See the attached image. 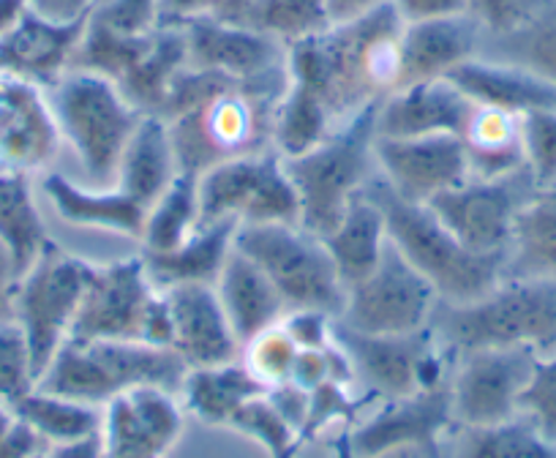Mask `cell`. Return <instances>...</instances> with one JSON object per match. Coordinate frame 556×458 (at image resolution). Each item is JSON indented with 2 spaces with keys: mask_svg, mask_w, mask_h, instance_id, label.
<instances>
[{
  "mask_svg": "<svg viewBox=\"0 0 556 458\" xmlns=\"http://www.w3.org/2000/svg\"><path fill=\"white\" fill-rule=\"evenodd\" d=\"M401 30L404 23L388 3L355 23L328 25L295 41L287 47V90L323 112L333 129H341L401 88Z\"/></svg>",
  "mask_w": 556,
  "mask_h": 458,
  "instance_id": "6da1fadb",
  "label": "cell"
},
{
  "mask_svg": "<svg viewBox=\"0 0 556 458\" xmlns=\"http://www.w3.org/2000/svg\"><path fill=\"white\" fill-rule=\"evenodd\" d=\"M287 88L290 72L238 82L186 66L169 85L162 110L180 173L200 178L218 164L276 148V115Z\"/></svg>",
  "mask_w": 556,
  "mask_h": 458,
  "instance_id": "7a4b0ae2",
  "label": "cell"
},
{
  "mask_svg": "<svg viewBox=\"0 0 556 458\" xmlns=\"http://www.w3.org/2000/svg\"><path fill=\"white\" fill-rule=\"evenodd\" d=\"M366 191L382 207L390 243L434 287L440 303L462 306L480 301L505 279L507 254H478L467 249L429 205L401 200L379 173Z\"/></svg>",
  "mask_w": 556,
  "mask_h": 458,
  "instance_id": "3957f363",
  "label": "cell"
},
{
  "mask_svg": "<svg viewBox=\"0 0 556 458\" xmlns=\"http://www.w3.org/2000/svg\"><path fill=\"white\" fill-rule=\"evenodd\" d=\"M431 328L456 355L523 347L543 358L556 353V279H502L480 301L440 303Z\"/></svg>",
  "mask_w": 556,
  "mask_h": 458,
  "instance_id": "277c9868",
  "label": "cell"
},
{
  "mask_svg": "<svg viewBox=\"0 0 556 458\" xmlns=\"http://www.w3.org/2000/svg\"><path fill=\"white\" fill-rule=\"evenodd\" d=\"M186 374L189 366L173 347L146 341H66L36 387L104 407L134 387L180 393Z\"/></svg>",
  "mask_w": 556,
  "mask_h": 458,
  "instance_id": "5b68a950",
  "label": "cell"
},
{
  "mask_svg": "<svg viewBox=\"0 0 556 458\" xmlns=\"http://www.w3.org/2000/svg\"><path fill=\"white\" fill-rule=\"evenodd\" d=\"M379 104L368 106L312 151L285 156L287 175L301 200V227L314 236H328L341 221L350 202L379 173L374 156Z\"/></svg>",
  "mask_w": 556,
  "mask_h": 458,
  "instance_id": "8992f818",
  "label": "cell"
},
{
  "mask_svg": "<svg viewBox=\"0 0 556 458\" xmlns=\"http://www.w3.org/2000/svg\"><path fill=\"white\" fill-rule=\"evenodd\" d=\"M47 93L63 142L77 153L85 175L96 186H115L123 151L146 112L93 68H68Z\"/></svg>",
  "mask_w": 556,
  "mask_h": 458,
  "instance_id": "52a82bcc",
  "label": "cell"
},
{
  "mask_svg": "<svg viewBox=\"0 0 556 458\" xmlns=\"http://www.w3.org/2000/svg\"><path fill=\"white\" fill-rule=\"evenodd\" d=\"M68 341H146L173 347L167 301L148 279L142 257L93 263Z\"/></svg>",
  "mask_w": 556,
  "mask_h": 458,
  "instance_id": "ba28073f",
  "label": "cell"
},
{
  "mask_svg": "<svg viewBox=\"0 0 556 458\" xmlns=\"http://www.w3.org/2000/svg\"><path fill=\"white\" fill-rule=\"evenodd\" d=\"M235 249L260 265L287 308H317L339 319L346 287L330 259L325 241L301 224H254L238 227Z\"/></svg>",
  "mask_w": 556,
  "mask_h": 458,
  "instance_id": "9c48e42d",
  "label": "cell"
},
{
  "mask_svg": "<svg viewBox=\"0 0 556 458\" xmlns=\"http://www.w3.org/2000/svg\"><path fill=\"white\" fill-rule=\"evenodd\" d=\"M200 221L301 224V200L276 148L232 158L200 175Z\"/></svg>",
  "mask_w": 556,
  "mask_h": 458,
  "instance_id": "30bf717a",
  "label": "cell"
},
{
  "mask_svg": "<svg viewBox=\"0 0 556 458\" xmlns=\"http://www.w3.org/2000/svg\"><path fill=\"white\" fill-rule=\"evenodd\" d=\"M90 270L93 263L52 241L14 287V322L28 339L36 382L68 341Z\"/></svg>",
  "mask_w": 556,
  "mask_h": 458,
  "instance_id": "8fae6325",
  "label": "cell"
},
{
  "mask_svg": "<svg viewBox=\"0 0 556 458\" xmlns=\"http://www.w3.org/2000/svg\"><path fill=\"white\" fill-rule=\"evenodd\" d=\"M333 341L350 358L355 380H363L384 402L451 382L440 355L442 341L431 325L417 333L374 335L357 333L336 319Z\"/></svg>",
  "mask_w": 556,
  "mask_h": 458,
  "instance_id": "7c38bea8",
  "label": "cell"
},
{
  "mask_svg": "<svg viewBox=\"0 0 556 458\" xmlns=\"http://www.w3.org/2000/svg\"><path fill=\"white\" fill-rule=\"evenodd\" d=\"M437 308L440 295L434 287L388 243L382 263L366 279L346 287L339 322L357 333L404 335L429 328Z\"/></svg>",
  "mask_w": 556,
  "mask_h": 458,
  "instance_id": "4fadbf2b",
  "label": "cell"
},
{
  "mask_svg": "<svg viewBox=\"0 0 556 458\" xmlns=\"http://www.w3.org/2000/svg\"><path fill=\"white\" fill-rule=\"evenodd\" d=\"M538 191L532 173L507 178H469L426 205L467 249L478 254H507L521 207Z\"/></svg>",
  "mask_w": 556,
  "mask_h": 458,
  "instance_id": "5bb4252c",
  "label": "cell"
},
{
  "mask_svg": "<svg viewBox=\"0 0 556 458\" xmlns=\"http://www.w3.org/2000/svg\"><path fill=\"white\" fill-rule=\"evenodd\" d=\"M538 355L532 349H472L456 355L451 371L453 420L458 425H496L518 415V396Z\"/></svg>",
  "mask_w": 556,
  "mask_h": 458,
  "instance_id": "9a60e30c",
  "label": "cell"
},
{
  "mask_svg": "<svg viewBox=\"0 0 556 458\" xmlns=\"http://www.w3.org/2000/svg\"><path fill=\"white\" fill-rule=\"evenodd\" d=\"M379 178L406 202H431L472 178L462 140L453 135L377 137Z\"/></svg>",
  "mask_w": 556,
  "mask_h": 458,
  "instance_id": "2e32d148",
  "label": "cell"
},
{
  "mask_svg": "<svg viewBox=\"0 0 556 458\" xmlns=\"http://www.w3.org/2000/svg\"><path fill=\"white\" fill-rule=\"evenodd\" d=\"M61 145L63 135L47 88L0 72V173H45Z\"/></svg>",
  "mask_w": 556,
  "mask_h": 458,
  "instance_id": "e0dca14e",
  "label": "cell"
},
{
  "mask_svg": "<svg viewBox=\"0 0 556 458\" xmlns=\"http://www.w3.org/2000/svg\"><path fill=\"white\" fill-rule=\"evenodd\" d=\"M186 34V66L222 74L238 82L287 74V44L249 25L218 17H191L175 23Z\"/></svg>",
  "mask_w": 556,
  "mask_h": 458,
  "instance_id": "ac0fdd59",
  "label": "cell"
},
{
  "mask_svg": "<svg viewBox=\"0 0 556 458\" xmlns=\"http://www.w3.org/2000/svg\"><path fill=\"white\" fill-rule=\"evenodd\" d=\"M184 407L173 391L134 387L104 404V458H164L184 434Z\"/></svg>",
  "mask_w": 556,
  "mask_h": 458,
  "instance_id": "d6986e66",
  "label": "cell"
},
{
  "mask_svg": "<svg viewBox=\"0 0 556 458\" xmlns=\"http://www.w3.org/2000/svg\"><path fill=\"white\" fill-rule=\"evenodd\" d=\"M453 423L456 420H453L451 385L388 398L371 418L352 431L350 453L355 458H366L404 445L437 447Z\"/></svg>",
  "mask_w": 556,
  "mask_h": 458,
  "instance_id": "ffe728a7",
  "label": "cell"
},
{
  "mask_svg": "<svg viewBox=\"0 0 556 458\" xmlns=\"http://www.w3.org/2000/svg\"><path fill=\"white\" fill-rule=\"evenodd\" d=\"M162 292L173 322V349L189 371L240 360L243 347L218 301L216 284H180Z\"/></svg>",
  "mask_w": 556,
  "mask_h": 458,
  "instance_id": "44dd1931",
  "label": "cell"
},
{
  "mask_svg": "<svg viewBox=\"0 0 556 458\" xmlns=\"http://www.w3.org/2000/svg\"><path fill=\"white\" fill-rule=\"evenodd\" d=\"M88 17L55 23L25 7L0 36V72L52 88L74 66Z\"/></svg>",
  "mask_w": 556,
  "mask_h": 458,
  "instance_id": "7402d4cb",
  "label": "cell"
},
{
  "mask_svg": "<svg viewBox=\"0 0 556 458\" xmlns=\"http://www.w3.org/2000/svg\"><path fill=\"white\" fill-rule=\"evenodd\" d=\"M475 101L451 79L401 85L377 110V137H462Z\"/></svg>",
  "mask_w": 556,
  "mask_h": 458,
  "instance_id": "603a6c76",
  "label": "cell"
},
{
  "mask_svg": "<svg viewBox=\"0 0 556 458\" xmlns=\"http://www.w3.org/2000/svg\"><path fill=\"white\" fill-rule=\"evenodd\" d=\"M483 39V25L472 14L404 25V30H401L404 82L401 85L447 77L458 66L480 55Z\"/></svg>",
  "mask_w": 556,
  "mask_h": 458,
  "instance_id": "cb8c5ba5",
  "label": "cell"
},
{
  "mask_svg": "<svg viewBox=\"0 0 556 458\" xmlns=\"http://www.w3.org/2000/svg\"><path fill=\"white\" fill-rule=\"evenodd\" d=\"M447 79L458 85L475 104L513 112L521 118L532 112L556 110V85L510 61L478 55L447 74Z\"/></svg>",
  "mask_w": 556,
  "mask_h": 458,
  "instance_id": "d4e9b609",
  "label": "cell"
},
{
  "mask_svg": "<svg viewBox=\"0 0 556 458\" xmlns=\"http://www.w3.org/2000/svg\"><path fill=\"white\" fill-rule=\"evenodd\" d=\"M41 191L47 194L58 216L72 227L101 229L112 236L142 241L148 221V207L128 196L126 191L99 189V186H79L61 173H47L41 178Z\"/></svg>",
  "mask_w": 556,
  "mask_h": 458,
  "instance_id": "484cf974",
  "label": "cell"
},
{
  "mask_svg": "<svg viewBox=\"0 0 556 458\" xmlns=\"http://www.w3.org/2000/svg\"><path fill=\"white\" fill-rule=\"evenodd\" d=\"M218 301L227 311L229 325L238 335L240 347H245L251 339H256L265 330L276 328L287 317L285 297L278 295L273 281L260 270V265L251 263L245 254L232 249L222 276L216 281Z\"/></svg>",
  "mask_w": 556,
  "mask_h": 458,
  "instance_id": "4316f807",
  "label": "cell"
},
{
  "mask_svg": "<svg viewBox=\"0 0 556 458\" xmlns=\"http://www.w3.org/2000/svg\"><path fill=\"white\" fill-rule=\"evenodd\" d=\"M235 221H211L186 238L173 252H142L148 279L156 290L180 284H216L235 249Z\"/></svg>",
  "mask_w": 556,
  "mask_h": 458,
  "instance_id": "83f0119b",
  "label": "cell"
},
{
  "mask_svg": "<svg viewBox=\"0 0 556 458\" xmlns=\"http://www.w3.org/2000/svg\"><path fill=\"white\" fill-rule=\"evenodd\" d=\"M180 175L173 135L162 115H142L123 151L115 189L151 207Z\"/></svg>",
  "mask_w": 556,
  "mask_h": 458,
  "instance_id": "f1b7e54d",
  "label": "cell"
},
{
  "mask_svg": "<svg viewBox=\"0 0 556 458\" xmlns=\"http://www.w3.org/2000/svg\"><path fill=\"white\" fill-rule=\"evenodd\" d=\"M323 241L344 287L366 279L382 263L384 249L390 243L388 221L379 202L363 189Z\"/></svg>",
  "mask_w": 556,
  "mask_h": 458,
  "instance_id": "f546056e",
  "label": "cell"
},
{
  "mask_svg": "<svg viewBox=\"0 0 556 458\" xmlns=\"http://www.w3.org/2000/svg\"><path fill=\"white\" fill-rule=\"evenodd\" d=\"M458 140L467 151L472 178H507L527 169L521 115L475 104Z\"/></svg>",
  "mask_w": 556,
  "mask_h": 458,
  "instance_id": "4dcf8cb0",
  "label": "cell"
},
{
  "mask_svg": "<svg viewBox=\"0 0 556 458\" xmlns=\"http://www.w3.org/2000/svg\"><path fill=\"white\" fill-rule=\"evenodd\" d=\"M556 279V183L543 186L521 207L507 249L505 279Z\"/></svg>",
  "mask_w": 556,
  "mask_h": 458,
  "instance_id": "1f68e13d",
  "label": "cell"
},
{
  "mask_svg": "<svg viewBox=\"0 0 556 458\" xmlns=\"http://www.w3.org/2000/svg\"><path fill=\"white\" fill-rule=\"evenodd\" d=\"M0 243L12 257L17 281L52 243L36 205L30 175L0 173Z\"/></svg>",
  "mask_w": 556,
  "mask_h": 458,
  "instance_id": "d6a6232c",
  "label": "cell"
},
{
  "mask_svg": "<svg viewBox=\"0 0 556 458\" xmlns=\"http://www.w3.org/2000/svg\"><path fill=\"white\" fill-rule=\"evenodd\" d=\"M442 458H556V442L545 440L523 415L496 425L453 423L440 442Z\"/></svg>",
  "mask_w": 556,
  "mask_h": 458,
  "instance_id": "836d02e7",
  "label": "cell"
},
{
  "mask_svg": "<svg viewBox=\"0 0 556 458\" xmlns=\"http://www.w3.org/2000/svg\"><path fill=\"white\" fill-rule=\"evenodd\" d=\"M180 393H184L186 412L200 418L202 423L229 425L232 415L245 402L267 393V387L245 369L243 360H232L211 369H191Z\"/></svg>",
  "mask_w": 556,
  "mask_h": 458,
  "instance_id": "e575fe53",
  "label": "cell"
},
{
  "mask_svg": "<svg viewBox=\"0 0 556 458\" xmlns=\"http://www.w3.org/2000/svg\"><path fill=\"white\" fill-rule=\"evenodd\" d=\"M12 409L20 420H25L47 442V447L96 434L104 423V407L55 396V393L39 391V387L20 398Z\"/></svg>",
  "mask_w": 556,
  "mask_h": 458,
  "instance_id": "d590c367",
  "label": "cell"
},
{
  "mask_svg": "<svg viewBox=\"0 0 556 458\" xmlns=\"http://www.w3.org/2000/svg\"><path fill=\"white\" fill-rule=\"evenodd\" d=\"M197 183H200L197 175L180 173L169 183V189L148 207L146 232H142V241H139L146 252H173L200 227Z\"/></svg>",
  "mask_w": 556,
  "mask_h": 458,
  "instance_id": "8d00e7d4",
  "label": "cell"
},
{
  "mask_svg": "<svg viewBox=\"0 0 556 458\" xmlns=\"http://www.w3.org/2000/svg\"><path fill=\"white\" fill-rule=\"evenodd\" d=\"M483 44H494L491 52H480L483 58L518 63L556 85V3L548 0L527 25L505 36H485Z\"/></svg>",
  "mask_w": 556,
  "mask_h": 458,
  "instance_id": "74e56055",
  "label": "cell"
},
{
  "mask_svg": "<svg viewBox=\"0 0 556 458\" xmlns=\"http://www.w3.org/2000/svg\"><path fill=\"white\" fill-rule=\"evenodd\" d=\"M240 25H249L290 47L319 34L330 23L323 0H249Z\"/></svg>",
  "mask_w": 556,
  "mask_h": 458,
  "instance_id": "f35d334b",
  "label": "cell"
},
{
  "mask_svg": "<svg viewBox=\"0 0 556 458\" xmlns=\"http://www.w3.org/2000/svg\"><path fill=\"white\" fill-rule=\"evenodd\" d=\"M229 425H232L235 431H240V434L254 436V440L270 453V458H290L298 440H301V434L292 429V423L285 415L278 412L276 404L267 398V393L245 402L243 407L232 415Z\"/></svg>",
  "mask_w": 556,
  "mask_h": 458,
  "instance_id": "ab89813d",
  "label": "cell"
},
{
  "mask_svg": "<svg viewBox=\"0 0 556 458\" xmlns=\"http://www.w3.org/2000/svg\"><path fill=\"white\" fill-rule=\"evenodd\" d=\"M298 355H301V349H298L295 341L287 335V330L278 322L276 328L251 339L243 347V353H240V360L270 391V387L285 385V382L292 380Z\"/></svg>",
  "mask_w": 556,
  "mask_h": 458,
  "instance_id": "60d3db41",
  "label": "cell"
},
{
  "mask_svg": "<svg viewBox=\"0 0 556 458\" xmlns=\"http://www.w3.org/2000/svg\"><path fill=\"white\" fill-rule=\"evenodd\" d=\"M36 387L28 339L14 319L0 322V402L14 407Z\"/></svg>",
  "mask_w": 556,
  "mask_h": 458,
  "instance_id": "b9f144b4",
  "label": "cell"
},
{
  "mask_svg": "<svg viewBox=\"0 0 556 458\" xmlns=\"http://www.w3.org/2000/svg\"><path fill=\"white\" fill-rule=\"evenodd\" d=\"M518 415H523L545 440L556 442V353L534 360L532 377L518 396Z\"/></svg>",
  "mask_w": 556,
  "mask_h": 458,
  "instance_id": "7bdbcfd3",
  "label": "cell"
},
{
  "mask_svg": "<svg viewBox=\"0 0 556 458\" xmlns=\"http://www.w3.org/2000/svg\"><path fill=\"white\" fill-rule=\"evenodd\" d=\"M523 145L538 189L556 183V110L523 115Z\"/></svg>",
  "mask_w": 556,
  "mask_h": 458,
  "instance_id": "ee69618b",
  "label": "cell"
},
{
  "mask_svg": "<svg viewBox=\"0 0 556 458\" xmlns=\"http://www.w3.org/2000/svg\"><path fill=\"white\" fill-rule=\"evenodd\" d=\"M548 0H469V14L483 25L485 36H505L527 25Z\"/></svg>",
  "mask_w": 556,
  "mask_h": 458,
  "instance_id": "f6af8a7d",
  "label": "cell"
},
{
  "mask_svg": "<svg viewBox=\"0 0 556 458\" xmlns=\"http://www.w3.org/2000/svg\"><path fill=\"white\" fill-rule=\"evenodd\" d=\"M333 322L330 314L317 308H290L281 319V328L295 341L298 349H325L333 344Z\"/></svg>",
  "mask_w": 556,
  "mask_h": 458,
  "instance_id": "bcb514c9",
  "label": "cell"
},
{
  "mask_svg": "<svg viewBox=\"0 0 556 458\" xmlns=\"http://www.w3.org/2000/svg\"><path fill=\"white\" fill-rule=\"evenodd\" d=\"M390 7L404 25L469 14V0H390Z\"/></svg>",
  "mask_w": 556,
  "mask_h": 458,
  "instance_id": "7dc6e473",
  "label": "cell"
},
{
  "mask_svg": "<svg viewBox=\"0 0 556 458\" xmlns=\"http://www.w3.org/2000/svg\"><path fill=\"white\" fill-rule=\"evenodd\" d=\"M330 347V344H328ZM328 347L325 349H301L292 369V380L303 391H317L319 385L330 382V364H328Z\"/></svg>",
  "mask_w": 556,
  "mask_h": 458,
  "instance_id": "c3c4849f",
  "label": "cell"
},
{
  "mask_svg": "<svg viewBox=\"0 0 556 458\" xmlns=\"http://www.w3.org/2000/svg\"><path fill=\"white\" fill-rule=\"evenodd\" d=\"M99 0H25V7L34 9L36 14L55 23H74L85 20L96 9Z\"/></svg>",
  "mask_w": 556,
  "mask_h": 458,
  "instance_id": "681fc988",
  "label": "cell"
},
{
  "mask_svg": "<svg viewBox=\"0 0 556 458\" xmlns=\"http://www.w3.org/2000/svg\"><path fill=\"white\" fill-rule=\"evenodd\" d=\"M41 450H47V442L20 418L0 442V458H30Z\"/></svg>",
  "mask_w": 556,
  "mask_h": 458,
  "instance_id": "f907efd6",
  "label": "cell"
},
{
  "mask_svg": "<svg viewBox=\"0 0 556 458\" xmlns=\"http://www.w3.org/2000/svg\"><path fill=\"white\" fill-rule=\"evenodd\" d=\"M325 14H328L330 25L355 23V20L368 17L377 9L388 7L390 0H323Z\"/></svg>",
  "mask_w": 556,
  "mask_h": 458,
  "instance_id": "816d5d0a",
  "label": "cell"
},
{
  "mask_svg": "<svg viewBox=\"0 0 556 458\" xmlns=\"http://www.w3.org/2000/svg\"><path fill=\"white\" fill-rule=\"evenodd\" d=\"M47 456L50 458H104V436L101 431L88 436H79V440L58 442V445L47 447Z\"/></svg>",
  "mask_w": 556,
  "mask_h": 458,
  "instance_id": "f5cc1de1",
  "label": "cell"
},
{
  "mask_svg": "<svg viewBox=\"0 0 556 458\" xmlns=\"http://www.w3.org/2000/svg\"><path fill=\"white\" fill-rule=\"evenodd\" d=\"M14 287H17V273L9 252L0 243V322L14 319Z\"/></svg>",
  "mask_w": 556,
  "mask_h": 458,
  "instance_id": "db71d44e",
  "label": "cell"
},
{
  "mask_svg": "<svg viewBox=\"0 0 556 458\" xmlns=\"http://www.w3.org/2000/svg\"><path fill=\"white\" fill-rule=\"evenodd\" d=\"M366 458H442V450L440 445L437 447L404 445V447H393V450L377 453V456H366Z\"/></svg>",
  "mask_w": 556,
  "mask_h": 458,
  "instance_id": "11a10c76",
  "label": "cell"
},
{
  "mask_svg": "<svg viewBox=\"0 0 556 458\" xmlns=\"http://www.w3.org/2000/svg\"><path fill=\"white\" fill-rule=\"evenodd\" d=\"M23 9H25V0H0V36H3V30L20 17Z\"/></svg>",
  "mask_w": 556,
  "mask_h": 458,
  "instance_id": "9f6ffc18",
  "label": "cell"
},
{
  "mask_svg": "<svg viewBox=\"0 0 556 458\" xmlns=\"http://www.w3.org/2000/svg\"><path fill=\"white\" fill-rule=\"evenodd\" d=\"M17 423V415H14V409L9 407V404L0 402V442H3V436L12 431V425Z\"/></svg>",
  "mask_w": 556,
  "mask_h": 458,
  "instance_id": "6f0895ef",
  "label": "cell"
},
{
  "mask_svg": "<svg viewBox=\"0 0 556 458\" xmlns=\"http://www.w3.org/2000/svg\"><path fill=\"white\" fill-rule=\"evenodd\" d=\"M30 458H50V456H47V450H41V453H36V456H30Z\"/></svg>",
  "mask_w": 556,
  "mask_h": 458,
  "instance_id": "680465c9",
  "label": "cell"
},
{
  "mask_svg": "<svg viewBox=\"0 0 556 458\" xmlns=\"http://www.w3.org/2000/svg\"><path fill=\"white\" fill-rule=\"evenodd\" d=\"M551 3H556V0H551Z\"/></svg>",
  "mask_w": 556,
  "mask_h": 458,
  "instance_id": "91938a15",
  "label": "cell"
}]
</instances>
